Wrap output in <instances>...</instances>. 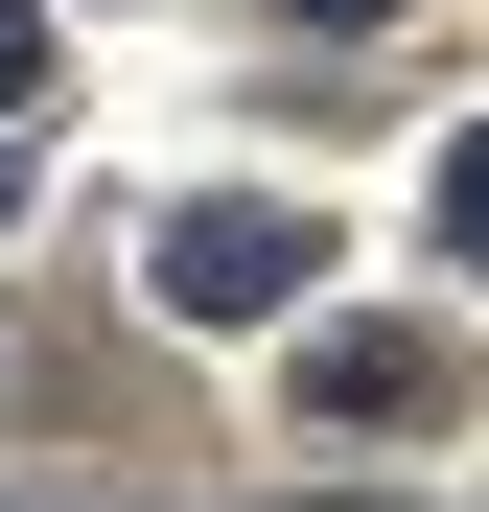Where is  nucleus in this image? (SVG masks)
I'll return each instance as SVG.
<instances>
[{
	"label": "nucleus",
	"mask_w": 489,
	"mask_h": 512,
	"mask_svg": "<svg viewBox=\"0 0 489 512\" xmlns=\"http://www.w3.org/2000/svg\"><path fill=\"white\" fill-rule=\"evenodd\" d=\"M163 303H187V326H280L303 303V210H257V187L187 210V233H163Z\"/></svg>",
	"instance_id": "1"
},
{
	"label": "nucleus",
	"mask_w": 489,
	"mask_h": 512,
	"mask_svg": "<svg viewBox=\"0 0 489 512\" xmlns=\"http://www.w3.org/2000/svg\"><path fill=\"white\" fill-rule=\"evenodd\" d=\"M443 396H466L443 326H326V350H303V419H373V443H396V419H443Z\"/></svg>",
	"instance_id": "2"
},
{
	"label": "nucleus",
	"mask_w": 489,
	"mask_h": 512,
	"mask_svg": "<svg viewBox=\"0 0 489 512\" xmlns=\"http://www.w3.org/2000/svg\"><path fill=\"white\" fill-rule=\"evenodd\" d=\"M443 256H466V280H489V117L443 140Z\"/></svg>",
	"instance_id": "3"
},
{
	"label": "nucleus",
	"mask_w": 489,
	"mask_h": 512,
	"mask_svg": "<svg viewBox=\"0 0 489 512\" xmlns=\"http://www.w3.org/2000/svg\"><path fill=\"white\" fill-rule=\"evenodd\" d=\"M24 70H47V24H24V0H0V117H24Z\"/></svg>",
	"instance_id": "4"
},
{
	"label": "nucleus",
	"mask_w": 489,
	"mask_h": 512,
	"mask_svg": "<svg viewBox=\"0 0 489 512\" xmlns=\"http://www.w3.org/2000/svg\"><path fill=\"white\" fill-rule=\"evenodd\" d=\"M280 24H396V0H280Z\"/></svg>",
	"instance_id": "5"
},
{
	"label": "nucleus",
	"mask_w": 489,
	"mask_h": 512,
	"mask_svg": "<svg viewBox=\"0 0 489 512\" xmlns=\"http://www.w3.org/2000/svg\"><path fill=\"white\" fill-rule=\"evenodd\" d=\"M0 210H24V140H0Z\"/></svg>",
	"instance_id": "6"
}]
</instances>
